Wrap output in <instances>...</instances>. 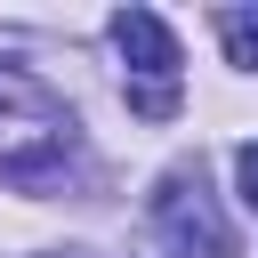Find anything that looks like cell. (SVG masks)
I'll return each mask as SVG.
<instances>
[{"mask_svg":"<svg viewBox=\"0 0 258 258\" xmlns=\"http://www.w3.org/2000/svg\"><path fill=\"white\" fill-rule=\"evenodd\" d=\"M218 40H226V56H234V64H250V73H258V8H226V16H218Z\"/></svg>","mask_w":258,"mask_h":258,"instance_id":"4","label":"cell"},{"mask_svg":"<svg viewBox=\"0 0 258 258\" xmlns=\"http://www.w3.org/2000/svg\"><path fill=\"white\" fill-rule=\"evenodd\" d=\"M113 48H121L129 73H137V81H129V105H137L145 121H169V113H177V64H185V56H177V32H169L153 8H121V16H113Z\"/></svg>","mask_w":258,"mask_h":258,"instance_id":"2","label":"cell"},{"mask_svg":"<svg viewBox=\"0 0 258 258\" xmlns=\"http://www.w3.org/2000/svg\"><path fill=\"white\" fill-rule=\"evenodd\" d=\"M73 161V113L16 64H0V177L8 185H56Z\"/></svg>","mask_w":258,"mask_h":258,"instance_id":"1","label":"cell"},{"mask_svg":"<svg viewBox=\"0 0 258 258\" xmlns=\"http://www.w3.org/2000/svg\"><path fill=\"white\" fill-rule=\"evenodd\" d=\"M234 177H242V202L258 210V145H242V153H234Z\"/></svg>","mask_w":258,"mask_h":258,"instance_id":"5","label":"cell"},{"mask_svg":"<svg viewBox=\"0 0 258 258\" xmlns=\"http://www.w3.org/2000/svg\"><path fill=\"white\" fill-rule=\"evenodd\" d=\"M153 226L169 242V258H234V234L218 218V202L202 194V169H177L153 202Z\"/></svg>","mask_w":258,"mask_h":258,"instance_id":"3","label":"cell"}]
</instances>
